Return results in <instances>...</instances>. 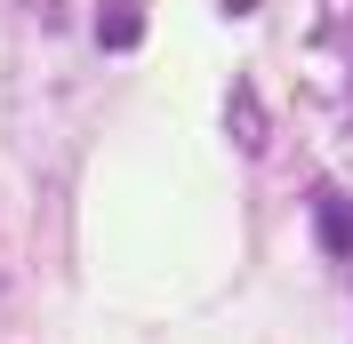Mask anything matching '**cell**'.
I'll list each match as a JSON object with an SVG mask.
<instances>
[{
	"label": "cell",
	"instance_id": "6da1fadb",
	"mask_svg": "<svg viewBox=\"0 0 353 344\" xmlns=\"http://www.w3.org/2000/svg\"><path fill=\"white\" fill-rule=\"evenodd\" d=\"M313 224H321V248H337V257H353V200H345V193H321V208H313Z\"/></svg>",
	"mask_w": 353,
	"mask_h": 344
},
{
	"label": "cell",
	"instance_id": "7a4b0ae2",
	"mask_svg": "<svg viewBox=\"0 0 353 344\" xmlns=\"http://www.w3.org/2000/svg\"><path fill=\"white\" fill-rule=\"evenodd\" d=\"M137 32H145V0H105L97 41H105V48H137Z\"/></svg>",
	"mask_w": 353,
	"mask_h": 344
}]
</instances>
